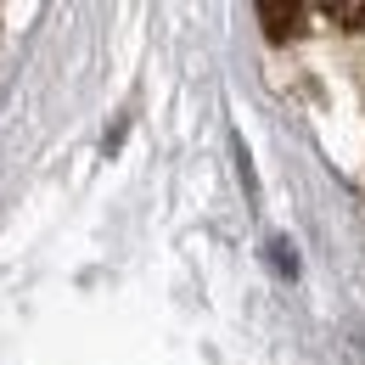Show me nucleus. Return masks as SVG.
Masks as SVG:
<instances>
[{
  "label": "nucleus",
  "mask_w": 365,
  "mask_h": 365,
  "mask_svg": "<svg viewBox=\"0 0 365 365\" xmlns=\"http://www.w3.org/2000/svg\"><path fill=\"white\" fill-rule=\"evenodd\" d=\"M298 17H304V11H298V6H259V23H264V29H270V40H287V34H298Z\"/></svg>",
  "instance_id": "1"
},
{
  "label": "nucleus",
  "mask_w": 365,
  "mask_h": 365,
  "mask_svg": "<svg viewBox=\"0 0 365 365\" xmlns=\"http://www.w3.org/2000/svg\"><path fill=\"white\" fill-rule=\"evenodd\" d=\"M326 17H331L337 29H349V34H365V6H349V0H331V6H326Z\"/></svg>",
  "instance_id": "2"
}]
</instances>
